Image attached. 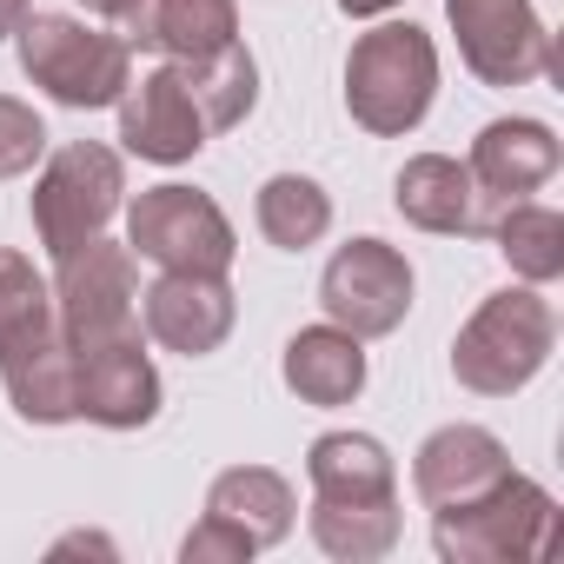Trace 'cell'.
<instances>
[{"instance_id": "obj_8", "label": "cell", "mask_w": 564, "mask_h": 564, "mask_svg": "<svg viewBox=\"0 0 564 564\" xmlns=\"http://www.w3.org/2000/svg\"><path fill=\"white\" fill-rule=\"evenodd\" d=\"M445 21L458 34L465 67L485 87H531L538 74L557 67L538 0H445Z\"/></svg>"}, {"instance_id": "obj_17", "label": "cell", "mask_w": 564, "mask_h": 564, "mask_svg": "<svg viewBox=\"0 0 564 564\" xmlns=\"http://www.w3.org/2000/svg\"><path fill=\"white\" fill-rule=\"evenodd\" d=\"M279 379L300 405H352L366 392V339H352L346 326H300L286 339V359H279Z\"/></svg>"}, {"instance_id": "obj_6", "label": "cell", "mask_w": 564, "mask_h": 564, "mask_svg": "<svg viewBox=\"0 0 564 564\" xmlns=\"http://www.w3.org/2000/svg\"><path fill=\"white\" fill-rule=\"evenodd\" d=\"M120 206H127V166H120L113 147L74 140V147L47 153V166L34 180V232L54 259L100 239Z\"/></svg>"}, {"instance_id": "obj_26", "label": "cell", "mask_w": 564, "mask_h": 564, "mask_svg": "<svg viewBox=\"0 0 564 564\" xmlns=\"http://www.w3.org/2000/svg\"><path fill=\"white\" fill-rule=\"evenodd\" d=\"M41 153H47V120H41L28 100L0 94V180L34 173V166H41Z\"/></svg>"}, {"instance_id": "obj_18", "label": "cell", "mask_w": 564, "mask_h": 564, "mask_svg": "<svg viewBox=\"0 0 564 564\" xmlns=\"http://www.w3.org/2000/svg\"><path fill=\"white\" fill-rule=\"evenodd\" d=\"M120 41L166 54V61H199L226 41H239V8L232 0H133L120 14Z\"/></svg>"}, {"instance_id": "obj_30", "label": "cell", "mask_w": 564, "mask_h": 564, "mask_svg": "<svg viewBox=\"0 0 564 564\" xmlns=\"http://www.w3.org/2000/svg\"><path fill=\"white\" fill-rule=\"evenodd\" d=\"M339 8L352 14V21H379V14H392L399 0H339Z\"/></svg>"}, {"instance_id": "obj_25", "label": "cell", "mask_w": 564, "mask_h": 564, "mask_svg": "<svg viewBox=\"0 0 564 564\" xmlns=\"http://www.w3.org/2000/svg\"><path fill=\"white\" fill-rule=\"evenodd\" d=\"M41 326H61L54 319V286L34 272V259L0 246V346H14Z\"/></svg>"}, {"instance_id": "obj_11", "label": "cell", "mask_w": 564, "mask_h": 564, "mask_svg": "<svg viewBox=\"0 0 564 564\" xmlns=\"http://www.w3.org/2000/svg\"><path fill=\"white\" fill-rule=\"evenodd\" d=\"M74 412L107 432H140L160 419V366L140 339L74 352Z\"/></svg>"}, {"instance_id": "obj_23", "label": "cell", "mask_w": 564, "mask_h": 564, "mask_svg": "<svg viewBox=\"0 0 564 564\" xmlns=\"http://www.w3.org/2000/svg\"><path fill=\"white\" fill-rule=\"evenodd\" d=\"M491 239H498L505 265L524 279V286H551V279H564V213L557 206L511 199V206H498Z\"/></svg>"}, {"instance_id": "obj_12", "label": "cell", "mask_w": 564, "mask_h": 564, "mask_svg": "<svg viewBox=\"0 0 564 564\" xmlns=\"http://www.w3.org/2000/svg\"><path fill=\"white\" fill-rule=\"evenodd\" d=\"M120 107V147L153 160V166H180L206 147V120L180 80V67H147L140 80H127V94L113 100Z\"/></svg>"}, {"instance_id": "obj_24", "label": "cell", "mask_w": 564, "mask_h": 564, "mask_svg": "<svg viewBox=\"0 0 564 564\" xmlns=\"http://www.w3.org/2000/svg\"><path fill=\"white\" fill-rule=\"evenodd\" d=\"M259 232L279 246V252H306L333 232V193L306 173H272L259 186Z\"/></svg>"}, {"instance_id": "obj_2", "label": "cell", "mask_w": 564, "mask_h": 564, "mask_svg": "<svg viewBox=\"0 0 564 564\" xmlns=\"http://www.w3.org/2000/svg\"><path fill=\"white\" fill-rule=\"evenodd\" d=\"M438 100V47L425 28L412 21H379L372 34L352 41V61H346V113L379 133V140H399L412 133Z\"/></svg>"}, {"instance_id": "obj_3", "label": "cell", "mask_w": 564, "mask_h": 564, "mask_svg": "<svg viewBox=\"0 0 564 564\" xmlns=\"http://www.w3.org/2000/svg\"><path fill=\"white\" fill-rule=\"evenodd\" d=\"M551 538L557 498L524 471H505L491 491L432 511V551L445 564H538L551 557Z\"/></svg>"}, {"instance_id": "obj_14", "label": "cell", "mask_w": 564, "mask_h": 564, "mask_svg": "<svg viewBox=\"0 0 564 564\" xmlns=\"http://www.w3.org/2000/svg\"><path fill=\"white\" fill-rule=\"evenodd\" d=\"M505 471H511V452H505V438L485 432V425H438V432L412 452V491H419L425 511L465 505V498L491 491Z\"/></svg>"}, {"instance_id": "obj_29", "label": "cell", "mask_w": 564, "mask_h": 564, "mask_svg": "<svg viewBox=\"0 0 564 564\" xmlns=\"http://www.w3.org/2000/svg\"><path fill=\"white\" fill-rule=\"evenodd\" d=\"M28 14H34V0H0V41H14Z\"/></svg>"}, {"instance_id": "obj_9", "label": "cell", "mask_w": 564, "mask_h": 564, "mask_svg": "<svg viewBox=\"0 0 564 564\" xmlns=\"http://www.w3.org/2000/svg\"><path fill=\"white\" fill-rule=\"evenodd\" d=\"M319 306L352 339H386L412 313V265L386 239H346L319 272Z\"/></svg>"}, {"instance_id": "obj_16", "label": "cell", "mask_w": 564, "mask_h": 564, "mask_svg": "<svg viewBox=\"0 0 564 564\" xmlns=\"http://www.w3.org/2000/svg\"><path fill=\"white\" fill-rule=\"evenodd\" d=\"M0 386L28 425H67L74 412V346L61 326H41L14 346H0Z\"/></svg>"}, {"instance_id": "obj_22", "label": "cell", "mask_w": 564, "mask_h": 564, "mask_svg": "<svg viewBox=\"0 0 564 564\" xmlns=\"http://www.w3.org/2000/svg\"><path fill=\"white\" fill-rule=\"evenodd\" d=\"M399 491L392 498H313V544L339 564H372L399 544Z\"/></svg>"}, {"instance_id": "obj_5", "label": "cell", "mask_w": 564, "mask_h": 564, "mask_svg": "<svg viewBox=\"0 0 564 564\" xmlns=\"http://www.w3.org/2000/svg\"><path fill=\"white\" fill-rule=\"evenodd\" d=\"M54 319L67 333L74 352L87 346H113V339H140V265L133 246H113L107 232L61 252L54 259Z\"/></svg>"}, {"instance_id": "obj_27", "label": "cell", "mask_w": 564, "mask_h": 564, "mask_svg": "<svg viewBox=\"0 0 564 564\" xmlns=\"http://www.w3.org/2000/svg\"><path fill=\"white\" fill-rule=\"evenodd\" d=\"M259 544L239 531V524H226V518H199L193 531H186V544H180V564H239V557H252Z\"/></svg>"}, {"instance_id": "obj_13", "label": "cell", "mask_w": 564, "mask_h": 564, "mask_svg": "<svg viewBox=\"0 0 564 564\" xmlns=\"http://www.w3.org/2000/svg\"><path fill=\"white\" fill-rule=\"evenodd\" d=\"M392 206L419 226V232H445V239H465V232H491L498 206L478 193V180L465 173V160L452 153H412L392 180Z\"/></svg>"}, {"instance_id": "obj_7", "label": "cell", "mask_w": 564, "mask_h": 564, "mask_svg": "<svg viewBox=\"0 0 564 564\" xmlns=\"http://www.w3.org/2000/svg\"><path fill=\"white\" fill-rule=\"evenodd\" d=\"M127 246L160 272H226L239 252L232 219L199 186H147L127 206Z\"/></svg>"}, {"instance_id": "obj_28", "label": "cell", "mask_w": 564, "mask_h": 564, "mask_svg": "<svg viewBox=\"0 0 564 564\" xmlns=\"http://www.w3.org/2000/svg\"><path fill=\"white\" fill-rule=\"evenodd\" d=\"M67 551H94V557H113V544H107L100 531H74V538H61V544H54V557H67Z\"/></svg>"}, {"instance_id": "obj_19", "label": "cell", "mask_w": 564, "mask_h": 564, "mask_svg": "<svg viewBox=\"0 0 564 564\" xmlns=\"http://www.w3.org/2000/svg\"><path fill=\"white\" fill-rule=\"evenodd\" d=\"M206 511L226 518V524H239V531L265 551V544H279V538L293 531L300 498H293V485L279 478L272 465H232V471H219V478L206 485Z\"/></svg>"}, {"instance_id": "obj_15", "label": "cell", "mask_w": 564, "mask_h": 564, "mask_svg": "<svg viewBox=\"0 0 564 564\" xmlns=\"http://www.w3.org/2000/svg\"><path fill=\"white\" fill-rule=\"evenodd\" d=\"M465 173L478 180V193L491 206H511L524 193H538L551 173H557V133L544 120H491L478 140H471V160Z\"/></svg>"}, {"instance_id": "obj_4", "label": "cell", "mask_w": 564, "mask_h": 564, "mask_svg": "<svg viewBox=\"0 0 564 564\" xmlns=\"http://www.w3.org/2000/svg\"><path fill=\"white\" fill-rule=\"evenodd\" d=\"M14 47H21V74L74 113L113 107L133 80V47L120 34H100V28L74 21V14H28Z\"/></svg>"}, {"instance_id": "obj_10", "label": "cell", "mask_w": 564, "mask_h": 564, "mask_svg": "<svg viewBox=\"0 0 564 564\" xmlns=\"http://www.w3.org/2000/svg\"><path fill=\"white\" fill-rule=\"evenodd\" d=\"M232 319H239V300L226 286V272H160L140 293V333L180 359L219 352Z\"/></svg>"}, {"instance_id": "obj_1", "label": "cell", "mask_w": 564, "mask_h": 564, "mask_svg": "<svg viewBox=\"0 0 564 564\" xmlns=\"http://www.w3.org/2000/svg\"><path fill=\"white\" fill-rule=\"evenodd\" d=\"M557 346V313L538 286H505L491 293L452 339V379L478 399H511L524 392Z\"/></svg>"}, {"instance_id": "obj_31", "label": "cell", "mask_w": 564, "mask_h": 564, "mask_svg": "<svg viewBox=\"0 0 564 564\" xmlns=\"http://www.w3.org/2000/svg\"><path fill=\"white\" fill-rule=\"evenodd\" d=\"M80 8H87V14H100V21H120L133 0H80Z\"/></svg>"}, {"instance_id": "obj_20", "label": "cell", "mask_w": 564, "mask_h": 564, "mask_svg": "<svg viewBox=\"0 0 564 564\" xmlns=\"http://www.w3.org/2000/svg\"><path fill=\"white\" fill-rule=\"evenodd\" d=\"M306 478L313 498H392L399 491V465L372 432H326L306 452Z\"/></svg>"}, {"instance_id": "obj_21", "label": "cell", "mask_w": 564, "mask_h": 564, "mask_svg": "<svg viewBox=\"0 0 564 564\" xmlns=\"http://www.w3.org/2000/svg\"><path fill=\"white\" fill-rule=\"evenodd\" d=\"M173 67H180V80H186V94H193L206 133H232V127L259 107V61L246 54V41H226V47H213V54H199V61H173Z\"/></svg>"}]
</instances>
